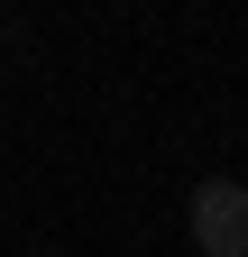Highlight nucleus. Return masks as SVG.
Listing matches in <instances>:
<instances>
[{
	"mask_svg": "<svg viewBox=\"0 0 248 257\" xmlns=\"http://www.w3.org/2000/svg\"><path fill=\"white\" fill-rule=\"evenodd\" d=\"M193 239H202V257H248V184L193 193Z\"/></svg>",
	"mask_w": 248,
	"mask_h": 257,
	"instance_id": "obj_1",
	"label": "nucleus"
}]
</instances>
